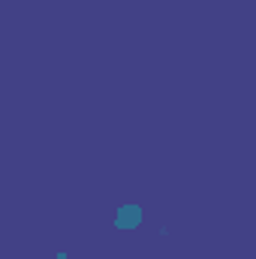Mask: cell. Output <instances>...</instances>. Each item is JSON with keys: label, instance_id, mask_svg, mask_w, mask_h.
Here are the masks:
<instances>
[{"label": "cell", "instance_id": "1", "mask_svg": "<svg viewBox=\"0 0 256 259\" xmlns=\"http://www.w3.org/2000/svg\"><path fill=\"white\" fill-rule=\"evenodd\" d=\"M142 223V208L139 205H121L115 211V226L118 229H136Z\"/></svg>", "mask_w": 256, "mask_h": 259}]
</instances>
